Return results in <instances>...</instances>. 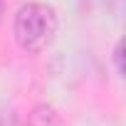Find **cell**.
<instances>
[{"label":"cell","instance_id":"cell-1","mask_svg":"<svg viewBox=\"0 0 126 126\" xmlns=\"http://www.w3.org/2000/svg\"><path fill=\"white\" fill-rule=\"evenodd\" d=\"M15 40L25 52H42L52 45L57 35V13L45 3H27L20 5L15 13Z\"/></svg>","mask_w":126,"mask_h":126}]
</instances>
